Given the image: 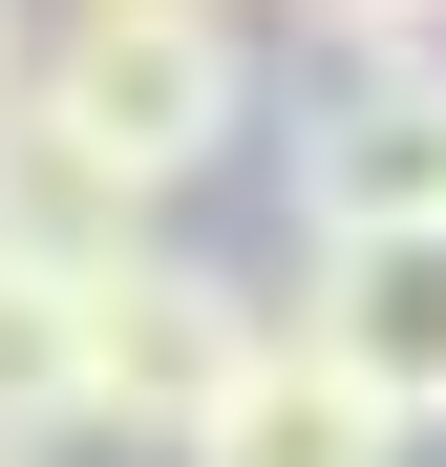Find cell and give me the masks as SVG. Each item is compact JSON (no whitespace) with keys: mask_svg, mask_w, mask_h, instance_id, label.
<instances>
[{"mask_svg":"<svg viewBox=\"0 0 446 467\" xmlns=\"http://www.w3.org/2000/svg\"><path fill=\"white\" fill-rule=\"evenodd\" d=\"M22 107H43L64 149H107V171L171 213L213 149L255 128V43H234V0H64L43 64H22Z\"/></svg>","mask_w":446,"mask_h":467,"instance_id":"6da1fadb","label":"cell"},{"mask_svg":"<svg viewBox=\"0 0 446 467\" xmlns=\"http://www.w3.org/2000/svg\"><path fill=\"white\" fill-rule=\"evenodd\" d=\"M276 340V297L255 276H213V255H107L86 276V425H149V446H192L213 404H234V361Z\"/></svg>","mask_w":446,"mask_h":467,"instance_id":"7a4b0ae2","label":"cell"},{"mask_svg":"<svg viewBox=\"0 0 446 467\" xmlns=\"http://www.w3.org/2000/svg\"><path fill=\"white\" fill-rule=\"evenodd\" d=\"M297 340H319L404 446L446 425V213H383V234H297Z\"/></svg>","mask_w":446,"mask_h":467,"instance_id":"3957f363","label":"cell"},{"mask_svg":"<svg viewBox=\"0 0 446 467\" xmlns=\"http://www.w3.org/2000/svg\"><path fill=\"white\" fill-rule=\"evenodd\" d=\"M383 213H446V86L425 64H361L297 128V234H383Z\"/></svg>","mask_w":446,"mask_h":467,"instance_id":"277c9868","label":"cell"},{"mask_svg":"<svg viewBox=\"0 0 446 467\" xmlns=\"http://www.w3.org/2000/svg\"><path fill=\"white\" fill-rule=\"evenodd\" d=\"M171 467H404V425H383V404H361V382H340L319 340L276 319V340L234 361V404H213V425H192Z\"/></svg>","mask_w":446,"mask_h":467,"instance_id":"5b68a950","label":"cell"},{"mask_svg":"<svg viewBox=\"0 0 446 467\" xmlns=\"http://www.w3.org/2000/svg\"><path fill=\"white\" fill-rule=\"evenodd\" d=\"M0 255H43V276H107V255H149V192L107 171V149H64L43 107H0Z\"/></svg>","mask_w":446,"mask_h":467,"instance_id":"8992f818","label":"cell"},{"mask_svg":"<svg viewBox=\"0 0 446 467\" xmlns=\"http://www.w3.org/2000/svg\"><path fill=\"white\" fill-rule=\"evenodd\" d=\"M64 425H86V276L0 255V467H43Z\"/></svg>","mask_w":446,"mask_h":467,"instance_id":"52a82bcc","label":"cell"},{"mask_svg":"<svg viewBox=\"0 0 446 467\" xmlns=\"http://www.w3.org/2000/svg\"><path fill=\"white\" fill-rule=\"evenodd\" d=\"M319 22H340V43H361V64H404V43H425V22H446V0H319Z\"/></svg>","mask_w":446,"mask_h":467,"instance_id":"ba28073f","label":"cell"},{"mask_svg":"<svg viewBox=\"0 0 446 467\" xmlns=\"http://www.w3.org/2000/svg\"><path fill=\"white\" fill-rule=\"evenodd\" d=\"M22 64H43V22H22V0H0V107H22Z\"/></svg>","mask_w":446,"mask_h":467,"instance_id":"9c48e42d","label":"cell"}]
</instances>
